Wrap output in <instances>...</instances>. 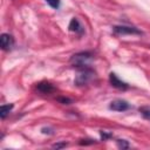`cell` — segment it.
Instances as JSON below:
<instances>
[{
    "instance_id": "52a82bcc",
    "label": "cell",
    "mask_w": 150,
    "mask_h": 150,
    "mask_svg": "<svg viewBox=\"0 0 150 150\" xmlns=\"http://www.w3.org/2000/svg\"><path fill=\"white\" fill-rule=\"evenodd\" d=\"M36 89H38L41 94H50V93H53V91L55 90V88L53 87V84L49 83V82H47V81H42V82L38 83Z\"/></svg>"
},
{
    "instance_id": "ba28073f",
    "label": "cell",
    "mask_w": 150,
    "mask_h": 150,
    "mask_svg": "<svg viewBox=\"0 0 150 150\" xmlns=\"http://www.w3.org/2000/svg\"><path fill=\"white\" fill-rule=\"evenodd\" d=\"M69 30L75 32V33H79V34H82L83 33V27L81 26L80 21L76 18H73L70 20V22H69Z\"/></svg>"
},
{
    "instance_id": "8fae6325",
    "label": "cell",
    "mask_w": 150,
    "mask_h": 150,
    "mask_svg": "<svg viewBox=\"0 0 150 150\" xmlns=\"http://www.w3.org/2000/svg\"><path fill=\"white\" fill-rule=\"evenodd\" d=\"M47 1V4L50 6V7H53V8H59L60 7V0H46Z\"/></svg>"
},
{
    "instance_id": "3957f363",
    "label": "cell",
    "mask_w": 150,
    "mask_h": 150,
    "mask_svg": "<svg viewBox=\"0 0 150 150\" xmlns=\"http://www.w3.org/2000/svg\"><path fill=\"white\" fill-rule=\"evenodd\" d=\"M114 33L118 34V35H141L142 32L135 27H130V26H115L114 27Z\"/></svg>"
},
{
    "instance_id": "2e32d148",
    "label": "cell",
    "mask_w": 150,
    "mask_h": 150,
    "mask_svg": "<svg viewBox=\"0 0 150 150\" xmlns=\"http://www.w3.org/2000/svg\"><path fill=\"white\" fill-rule=\"evenodd\" d=\"M101 136H102V138L103 139H107V138H109V137H111V134H107V132H101Z\"/></svg>"
},
{
    "instance_id": "5b68a950",
    "label": "cell",
    "mask_w": 150,
    "mask_h": 150,
    "mask_svg": "<svg viewBox=\"0 0 150 150\" xmlns=\"http://www.w3.org/2000/svg\"><path fill=\"white\" fill-rule=\"evenodd\" d=\"M0 46H1V48L4 50L12 49L13 46H14V38L11 34H7V33L1 34V36H0Z\"/></svg>"
},
{
    "instance_id": "5bb4252c",
    "label": "cell",
    "mask_w": 150,
    "mask_h": 150,
    "mask_svg": "<svg viewBox=\"0 0 150 150\" xmlns=\"http://www.w3.org/2000/svg\"><path fill=\"white\" fill-rule=\"evenodd\" d=\"M93 143H94L93 139H82V141L80 142L81 145H87V144H93Z\"/></svg>"
},
{
    "instance_id": "277c9868",
    "label": "cell",
    "mask_w": 150,
    "mask_h": 150,
    "mask_svg": "<svg viewBox=\"0 0 150 150\" xmlns=\"http://www.w3.org/2000/svg\"><path fill=\"white\" fill-rule=\"evenodd\" d=\"M109 82L114 88H117V89H121V90H125V89L129 88V86L124 81H122L115 73L109 74Z\"/></svg>"
},
{
    "instance_id": "30bf717a",
    "label": "cell",
    "mask_w": 150,
    "mask_h": 150,
    "mask_svg": "<svg viewBox=\"0 0 150 150\" xmlns=\"http://www.w3.org/2000/svg\"><path fill=\"white\" fill-rule=\"evenodd\" d=\"M139 112L142 114V116L144 118L150 121V107H142V108H139Z\"/></svg>"
},
{
    "instance_id": "7c38bea8",
    "label": "cell",
    "mask_w": 150,
    "mask_h": 150,
    "mask_svg": "<svg viewBox=\"0 0 150 150\" xmlns=\"http://www.w3.org/2000/svg\"><path fill=\"white\" fill-rule=\"evenodd\" d=\"M117 145H118L120 148H122V149H127V148H129L128 142L124 141V139H118V141H117Z\"/></svg>"
},
{
    "instance_id": "6da1fadb",
    "label": "cell",
    "mask_w": 150,
    "mask_h": 150,
    "mask_svg": "<svg viewBox=\"0 0 150 150\" xmlns=\"http://www.w3.org/2000/svg\"><path fill=\"white\" fill-rule=\"evenodd\" d=\"M93 54L90 52H80L74 54L70 57V63L76 66L77 68H84V67H89L90 61L93 60Z\"/></svg>"
},
{
    "instance_id": "8992f818",
    "label": "cell",
    "mask_w": 150,
    "mask_h": 150,
    "mask_svg": "<svg viewBox=\"0 0 150 150\" xmlns=\"http://www.w3.org/2000/svg\"><path fill=\"white\" fill-rule=\"evenodd\" d=\"M109 108L114 111H125L130 108V104L124 100H115L110 103Z\"/></svg>"
},
{
    "instance_id": "9c48e42d",
    "label": "cell",
    "mask_w": 150,
    "mask_h": 150,
    "mask_svg": "<svg viewBox=\"0 0 150 150\" xmlns=\"http://www.w3.org/2000/svg\"><path fill=\"white\" fill-rule=\"evenodd\" d=\"M13 109V104H2L0 107V117L4 120L8 114L9 111Z\"/></svg>"
},
{
    "instance_id": "7a4b0ae2",
    "label": "cell",
    "mask_w": 150,
    "mask_h": 150,
    "mask_svg": "<svg viewBox=\"0 0 150 150\" xmlns=\"http://www.w3.org/2000/svg\"><path fill=\"white\" fill-rule=\"evenodd\" d=\"M95 73L93 69H90L89 67H84V68H80L79 74L75 77V83L77 86H84L88 82H90L94 77Z\"/></svg>"
},
{
    "instance_id": "9a60e30c",
    "label": "cell",
    "mask_w": 150,
    "mask_h": 150,
    "mask_svg": "<svg viewBox=\"0 0 150 150\" xmlns=\"http://www.w3.org/2000/svg\"><path fill=\"white\" fill-rule=\"evenodd\" d=\"M66 145H67V143L62 142V143H56V144H54L53 148H55V149H60V148H64Z\"/></svg>"
},
{
    "instance_id": "4fadbf2b",
    "label": "cell",
    "mask_w": 150,
    "mask_h": 150,
    "mask_svg": "<svg viewBox=\"0 0 150 150\" xmlns=\"http://www.w3.org/2000/svg\"><path fill=\"white\" fill-rule=\"evenodd\" d=\"M57 101L61 102L62 104H70V103H71V100L68 98V97H59Z\"/></svg>"
}]
</instances>
